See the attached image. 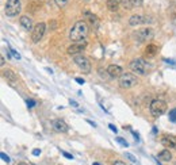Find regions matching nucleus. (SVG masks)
Segmentation results:
<instances>
[{
	"instance_id": "6ab92c4d",
	"label": "nucleus",
	"mask_w": 176,
	"mask_h": 165,
	"mask_svg": "<svg viewBox=\"0 0 176 165\" xmlns=\"http://www.w3.org/2000/svg\"><path fill=\"white\" fill-rule=\"evenodd\" d=\"M106 5H107L108 11H111V12H117L118 8H119V3H118L117 0H107Z\"/></svg>"
},
{
	"instance_id": "6e6552de",
	"label": "nucleus",
	"mask_w": 176,
	"mask_h": 165,
	"mask_svg": "<svg viewBox=\"0 0 176 165\" xmlns=\"http://www.w3.org/2000/svg\"><path fill=\"white\" fill-rule=\"evenodd\" d=\"M45 33H46V23H44V22L37 23L34 26L33 31H31V41H33V43H38L44 38Z\"/></svg>"
},
{
	"instance_id": "58836bf2",
	"label": "nucleus",
	"mask_w": 176,
	"mask_h": 165,
	"mask_svg": "<svg viewBox=\"0 0 176 165\" xmlns=\"http://www.w3.org/2000/svg\"><path fill=\"white\" fill-rule=\"evenodd\" d=\"M174 165H176V163H175V164H174Z\"/></svg>"
},
{
	"instance_id": "f03ea898",
	"label": "nucleus",
	"mask_w": 176,
	"mask_h": 165,
	"mask_svg": "<svg viewBox=\"0 0 176 165\" xmlns=\"http://www.w3.org/2000/svg\"><path fill=\"white\" fill-rule=\"evenodd\" d=\"M129 68H130L134 73L144 76V74H146L149 72V64L144 58H141V57H137V58H133L130 61Z\"/></svg>"
},
{
	"instance_id": "f704fd0d",
	"label": "nucleus",
	"mask_w": 176,
	"mask_h": 165,
	"mask_svg": "<svg viewBox=\"0 0 176 165\" xmlns=\"http://www.w3.org/2000/svg\"><path fill=\"white\" fill-rule=\"evenodd\" d=\"M76 83H79V84H84V79H76Z\"/></svg>"
},
{
	"instance_id": "9d476101",
	"label": "nucleus",
	"mask_w": 176,
	"mask_h": 165,
	"mask_svg": "<svg viewBox=\"0 0 176 165\" xmlns=\"http://www.w3.org/2000/svg\"><path fill=\"white\" fill-rule=\"evenodd\" d=\"M85 48H87V42H85V41H80V42L72 43V45L66 49V51H68V54H71V56H76V54L83 53V50H84Z\"/></svg>"
},
{
	"instance_id": "a878e982",
	"label": "nucleus",
	"mask_w": 176,
	"mask_h": 165,
	"mask_svg": "<svg viewBox=\"0 0 176 165\" xmlns=\"http://www.w3.org/2000/svg\"><path fill=\"white\" fill-rule=\"evenodd\" d=\"M26 103H27V106L30 107V108L35 106V102H34V100H31V99H27V100H26Z\"/></svg>"
},
{
	"instance_id": "7ed1b4c3",
	"label": "nucleus",
	"mask_w": 176,
	"mask_h": 165,
	"mask_svg": "<svg viewBox=\"0 0 176 165\" xmlns=\"http://www.w3.org/2000/svg\"><path fill=\"white\" fill-rule=\"evenodd\" d=\"M167 108H168L167 103L161 99L152 100L151 106H149V111H151V114L153 115L154 118H158V117H161V115H164L167 112Z\"/></svg>"
},
{
	"instance_id": "412c9836",
	"label": "nucleus",
	"mask_w": 176,
	"mask_h": 165,
	"mask_svg": "<svg viewBox=\"0 0 176 165\" xmlns=\"http://www.w3.org/2000/svg\"><path fill=\"white\" fill-rule=\"evenodd\" d=\"M168 118H169V120H171V122L176 123V108H174V110H171V111H169Z\"/></svg>"
},
{
	"instance_id": "39448f33",
	"label": "nucleus",
	"mask_w": 176,
	"mask_h": 165,
	"mask_svg": "<svg viewBox=\"0 0 176 165\" xmlns=\"http://www.w3.org/2000/svg\"><path fill=\"white\" fill-rule=\"evenodd\" d=\"M154 37V31L149 27H144V28H140L134 33V38L137 39V42L140 43H145V42H149L152 41Z\"/></svg>"
},
{
	"instance_id": "aec40b11",
	"label": "nucleus",
	"mask_w": 176,
	"mask_h": 165,
	"mask_svg": "<svg viewBox=\"0 0 176 165\" xmlns=\"http://www.w3.org/2000/svg\"><path fill=\"white\" fill-rule=\"evenodd\" d=\"M118 3H119L122 7H125V8H128V10H130V8L133 7V3H131V0H117Z\"/></svg>"
},
{
	"instance_id": "1a4fd4ad",
	"label": "nucleus",
	"mask_w": 176,
	"mask_h": 165,
	"mask_svg": "<svg viewBox=\"0 0 176 165\" xmlns=\"http://www.w3.org/2000/svg\"><path fill=\"white\" fill-rule=\"evenodd\" d=\"M145 23H153V18L146 15H140V14H135L129 18V26H138L145 25Z\"/></svg>"
},
{
	"instance_id": "a211bd4d",
	"label": "nucleus",
	"mask_w": 176,
	"mask_h": 165,
	"mask_svg": "<svg viewBox=\"0 0 176 165\" xmlns=\"http://www.w3.org/2000/svg\"><path fill=\"white\" fill-rule=\"evenodd\" d=\"M157 50H158V48L156 45H153V43H148V46L145 48V53L151 57L156 56V54H157Z\"/></svg>"
},
{
	"instance_id": "f257e3e1",
	"label": "nucleus",
	"mask_w": 176,
	"mask_h": 165,
	"mask_svg": "<svg viewBox=\"0 0 176 165\" xmlns=\"http://www.w3.org/2000/svg\"><path fill=\"white\" fill-rule=\"evenodd\" d=\"M89 33V27L87 25V21H77L69 30V39L72 42H80L84 41L85 37Z\"/></svg>"
},
{
	"instance_id": "423d86ee",
	"label": "nucleus",
	"mask_w": 176,
	"mask_h": 165,
	"mask_svg": "<svg viewBox=\"0 0 176 165\" xmlns=\"http://www.w3.org/2000/svg\"><path fill=\"white\" fill-rule=\"evenodd\" d=\"M137 85V77L130 72H126L119 77V87L123 89H130Z\"/></svg>"
},
{
	"instance_id": "f3484780",
	"label": "nucleus",
	"mask_w": 176,
	"mask_h": 165,
	"mask_svg": "<svg viewBox=\"0 0 176 165\" xmlns=\"http://www.w3.org/2000/svg\"><path fill=\"white\" fill-rule=\"evenodd\" d=\"M3 76H4V79L7 80V81L10 83H16V80H18V76H16V73L14 71H10V69H7V71L3 72Z\"/></svg>"
},
{
	"instance_id": "0eeeda50",
	"label": "nucleus",
	"mask_w": 176,
	"mask_h": 165,
	"mask_svg": "<svg viewBox=\"0 0 176 165\" xmlns=\"http://www.w3.org/2000/svg\"><path fill=\"white\" fill-rule=\"evenodd\" d=\"M73 61L83 73H89V72H91V62H89V60L84 56V54L80 53V54L73 56Z\"/></svg>"
},
{
	"instance_id": "72a5a7b5",
	"label": "nucleus",
	"mask_w": 176,
	"mask_h": 165,
	"mask_svg": "<svg viewBox=\"0 0 176 165\" xmlns=\"http://www.w3.org/2000/svg\"><path fill=\"white\" fill-rule=\"evenodd\" d=\"M69 103H71V104H72V106H75V107H79V104H77L76 102H75V100H72V99H71V100H69Z\"/></svg>"
},
{
	"instance_id": "e433bc0d",
	"label": "nucleus",
	"mask_w": 176,
	"mask_h": 165,
	"mask_svg": "<svg viewBox=\"0 0 176 165\" xmlns=\"http://www.w3.org/2000/svg\"><path fill=\"white\" fill-rule=\"evenodd\" d=\"M92 165H99V164H98V163H94V164H92Z\"/></svg>"
},
{
	"instance_id": "4468645a",
	"label": "nucleus",
	"mask_w": 176,
	"mask_h": 165,
	"mask_svg": "<svg viewBox=\"0 0 176 165\" xmlns=\"http://www.w3.org/2000/svg\"><path fill=\"white\" fill-rule=\"evenodd\" d=\"M107 72H108V76H110V77H118V79L123 74V69L121 68L119 65H115V64L108 65Z\"/></svg>"
},
{
	"instance_id": "c85d7f7f",
	"label": "nucleus",
	"mask_w": 176,
	"mask_h": 165,
	"mask_svg": "<svg viewBox=\"0 0 176 165\" xmlns=\"http://www.w3.org/2000/svg\"><path fill=\"white\" fill-rule=\"evenodd\" d=\"M0 156H2V158L5 161V163H10V157H8V156H5L4 153H2V154H0Z\"/></svg>"
},
{
	"instance_id": "4c0bfd02",
	"label": "nucleus",
	"mask_w": 176,
	"mask_h": 165,
	"mask_svg": "<svg viewBox=\"0 0 176 165\" xmlns=\"http://www.w3.org/2000/svg\"><path fill=\"white\" fill-rule=\"evenodd\" d=\"M85 2H89V0H85Z\"/></svg>"
},
{
	"instance_id": "dca6fc26",
	"label": "nucleus",
	"mask_w": 176,
	"mask_h": 165,
	"mask_svg": "<svg viewBox=\"0 0 176 165\" xmlns=\"http://www.w3.org/2000/svg\"><path fill=\"white\" fill-rule=\"evenodd\" d=\"M169 150H171V149H167V147L164 150H161V152L157 154V158L160 161H164V163H167V161H171L172 160V153L169 152Z\"/></svg>"
},
{
	"instance_id": "5701e85b",
	"label": "nucleus",
	"mask_w": 176,
	"mask_h": 165,
	"mask_svg": "<svg viewBox=\"0 0 176 165\" xmlns=\"http://www.w3.org/2000/svg\"><path fill=\"white\" fill-rule=\"evenodd\" d=\"M54 2H56V4L58 5L60 8H62V7H65V5L68 4L69 0H54Z\"/></svg>"
},
{
	"instance_id": "2f4dec72",
	"label": "nucleus",
	"mask_w": 176,
	"mask_h": 165,
	"mask_svg": "<svg viewBox=\"0 0 176 165\" xmlns=\"http://www.w3.org/2000/svg\"><path fill=\"white\" fill-rule=\"evenodd\" d=\"M112 165H126V164L122 163V161H119V160H117V161H114V163H112Z\"/></svg>"
},
{
	"instance_id": "cd10ccee",
	"label": "nucleus",
	"mask_w": 176,
	"mask_h": 165,
	"mask_svg": "<svg viewBox=\"0 0 176 165\" xmlns=\"http://www.w3.org/2000/svg\"><path fill=\"white\" fill-rule=\"evenodd\" d=\"M62 156L66 158H69V160H73V156L72 154H69V153H66V152H62Z\"/></svg>"
},
{
	"instance_id": "393cba45",
	"label": "nucleus",
	"mask_w": 176,
	"mask_h": 165,
	"mask_svg": "<svg viewBox=\"0 0 176 165\" xmlns=\"http://www.w3.org/2000/svg\"><path fill=\"white\" fill-rule=\"evenodd\" d=\"M10 50H11V53H12V56L15 57V58H18V60L21 58V56H19V53H18V51H15L12 48H10Z\"/></svg>"
},
{
	"instance_id": "473e14b6",
	"label": "nucleus",
	"mask_w": 176,
	"mask_h": 165,
	"mask_svg": "<svg viewBox=\"0 0 176 165\" xmlns=\"http://www.w3.org/2000/svg\"><path fill=\"white\" fill-rule=\"evenodd\" d=\"M5 65V60H4V57H2L0 58V66H4Z\"/></svg>"
},
{
	"instance_id": "2eb2a0df",
	"label": "nucleus",
	"mask_w": 176,
	"mask_h": 165,
	"mask_svg": "<svg viewBox=\"0 0 176 165\" xmlns=\"http://www.w3.org/2000/svg\"><path fill=\"white\" fill-rule=\"evenodd\" d=\"M83 14H84V16L87 18V22H89V25H91L92 27H98V25H99V19L96 18V15L91 14L88 10H84Z\"/></svg>"
},
{
	"instance_id": "4be33fe9",
	"label": "nucleus",
	"mask_w": 176,
	"mask_h": 165,
	"mask_svg": "<svg viewBox=\"0 0 176 165\" xmlns=\"http://www.w3.org/2000/svg\"><path fill=\"white\" fill-rule=\"evenodd\" d=\"M125 157L128 158V160L130 161V163H133V164H137V163H138V161H137V158H135L133 154H130V153H128V152L125 153Z\"/></svg>"
},
{
	"instance_id": "b1692460",
	"label": "nucleus",
	"mask_w": 176,
	"mask_h": 165,
	"mask_svg": "<svg viewBox=\"0 0 176 165\" xmlns=\"http://www.w3.org/2000/svg\"><path fill=\"white\" fill-rule=\"evenodd\" d=\"M117 141H118V142H119L121 145H122V146H126V147H128V145H129V144L126 142V141L123 140V138H121V137H119V138H117Z\"/></svg>"
},
{
	"instance_id": "ddd939ff",
	"label": "nucleus",
	"mask_w": 176,
	"mask_h": 165,
	"mask_svg": "<svg viewBox=\"0 0 176 165\" xmlns=\"http://www.w3.org/2000/svg\"><path fill=\"white\" fill-rule=\"evenodd\" d=\"M19 25H21L26 31H33L34 26H35V25H33V19L28 18L27 15H23L19 18Z\"/></svg>"
},
{
	"instance_id": "bb28decb",
	"label": "nucleus",
	"mask_w": 176,
	"mask_h": 165,
	"mask_svg": "<svg viewBox=\"0 0 176 165\" xmlns=\"http://www.w3.org/2000/svg\"><path fill=\"white\" fill-rule=\"evenodd\" d=\"M133 5H141L144 3V0H131Z\"/></svg>"
},
{
	"instance_id": "7c9ffc66",
	"label": "nucleus",
	"mask_w": 176,
	"mask_h": 165,
	"mask_svg": "<svg viewBox=\"0 0 176 165\" xmlns=\"http://www.w3.org/2000/svg\"><path fill=\"white\" fill-rule=\"evenodd\" d=\"M33 154L34 156H39V154H41V150H39V149H34L33 150Z\"/></svg>"
},
{
	"instance_id": "c9c22d12",
	"label": "nucleus",
	"mask_w": 176,
	"mask_h": 165,
	"mask_svg": "<svg viewBox=\"0 0 176 165\" xmlns=\"http://www.w3.org/2000/svg\"><path fill=\"white\" fill-rule=\"evenodd\" d=\"M18 165H28V164H26V163H19Z\"/></svg>"
},
{
	"instance_id": "9b49d317",
	"label": "nucleus",
	"mask_w": 176,
	"mask_h": 165,
	"mask_svg": "<svg viewBox=\"0 0 176 165\" xmlns=\"http://www.w3.org/2000/svg\"><path fill=\"white\" fill-rule=\"evenodd\" d=\"M160 142L163 146H165L167 149H175L176 150V135L164 134V135H161Z\"/></svg>"
},
{
	"instance_id": "f8f14e48",
	"label": "nucleus",
	"mask_w": 176,
	"mask_h": 165,
	"mask_svg": "<svg viewBox=\"0 0 176 165\" xmlns=\"http://www.w3.org/2000/svg\"><path fill=\"white\" fill-rule=\"evenodd\" d=\"M51 124H53V130L57 133H68V130H69L68 123H66L64 119H60V118L54 119Z\"/></svg>"
},
{
	"instance_id": "c756f323",
	"label": "nucleus",
	"mask_w": 176,
	"mask_h": 165,
	"mask_svg": "<svg viewBox=\"0 0 176 165\" xmlns=\"http://www.w3.org/2000/svg\"><path fill=\"white\" fill-rule=\"evenodd\" d=\"M108 127H110V129H111V131H114L115 134H117V133H118V129L114 126V124H111V123H110V124H108Z\"/></svg>"
},
{
	"instance_id": "20e7f679",
	"label": "nucleus",
	"mask_w": 176,
	"mask_h": 165,
	"mask_svg": "<svg viewBox=\"0 0 176 165\" xmlns=\"http://www.w3.org/2000/svg\"><path fill=\"white\" fill-rule=\"evenodd\" d=\"M21 8H22L21 0H7L4 7V14L10 18H14L21 12Z\"/></svg>"
}]
</instances>
